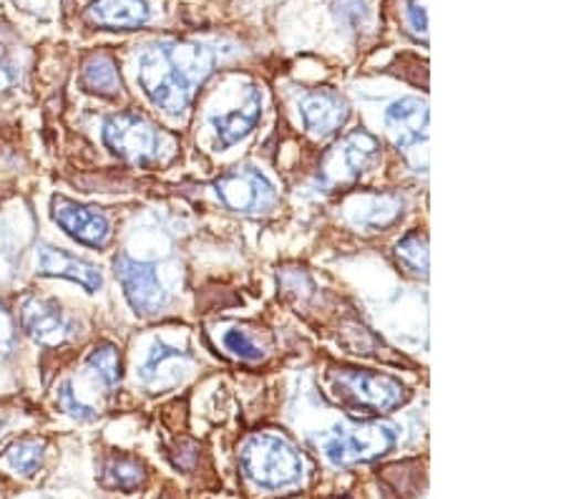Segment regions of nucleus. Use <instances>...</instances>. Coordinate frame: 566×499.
Instances as JSON below:
<instances>
[{"label": "nucleus", "instance_id": "nucleus-1", "mask_svg": "<svg viewBox=\"0 0 566 499\" xmlns=\"http://www.w3.org/2000/svg\"><path fill=\"white\" fill-rule=\"evenodd\" d=\"M212 74V53L189 41L146 45L136 61V79L149 102L169 116H181L195 98V89Z\"/></svg>", "mask_w": 566, "mask_h": 499}, {"label": "nucleus", "instance_id": "nucleus-2", "mask_svg": "<svg viewBox=\"0 0 566 499\" xmlns=\"http://www.w3.org/2000/svg\"><path fill=\"white\" fill-rule=\"evenodd\" d=\"M242 469L250 482L280 489L303 477V459L287 439L275 434H254L242 447Z\"/></svg>", "mask_w": 566, "mask_h": 499}, {"label": "nucleus", "instance_id": "nucleus-3", "mask_svg": "<svg viewBox=\"0 0 566 499\" xmlns=\"http://www.w3.org/2000/svg\"><path fill=\"white\" fill-rule=\"evenodd\" d=\"M392 447H396V432H392V426L380 422L337 426L323 439L325 457L335 467L376 461L386 457Z\"/></svg>", "mask_w": 566, "mask_h": 499}, {"label": "nucleus", "instance_id": "nucleus-4", "mask_svg": "<svg viewBox=\"0 0 566 499\" xmlns=\"http://www.w3.org/2000/svg\"><path fill=\"white\" fill-rule=\"evenodd\" d=\"M104 142L118 157L134 165H151L161 157V134L146 116L134 112H122L108 116L104 122Z\"/></svg>", "mask_w": 566, "mask_h": 499}, {"label": "nucleus", "instance_id": "nucleus-5", "mask_svg": "<svg viewBox=\"0 0 566 499\" xmlns=\"http://www.w3.org/2000/svg\"><path fill=\"white\" fill-rule=\"evenodd\" d=\"M214 195L227 210L240 215H262L275 207L277 189L254 167H237L214 179Z\"/></svg>", "mask_w": 566, "mask_h": 499}, {"label": "nucleus", "instance_id": "nucleus-6", "mask_svg": "<svg viewBox=\"0 0 566 499\" xmlns=\"http://www.w3.org/2000/svg\"><path fill=\"white\" fill-rule=\"evenodd\" d=\"M335 386L355 406L380 414H388L400 404H406L410 396L408 388L398 378L360 368H343L335 376Z\"/></svg>", "mask_w": 566, "mask_h": 499}, {"label": "nucleus", "instance_id": "nucleus-7", "mask_svg": "<svg viewBox=\"0 0 566 499\" xmlns=\"http://www.w3.org/2000/svg\"><path fill=\"white\" fill-rule=\"evenodd\" d=\"M386 126L396 139V147L413 162L416 171H426L428 157V104L418 96L398 98L386 108Z\"/></svg>", "mask_w": 566, "mask_h": 499}, {"label": "nucleus", "instance_id": "nucleus-8", "mask_svg": "<svg viewBox=\"0 0 566 499\" xmlns=\"http://www.w3.org/2000/svg\"><path fill=\"white\" fill-rule=\"evenodd\" d=\"M114 272L118 278V283L124 288V295L129 305L134 308L139 315H154L167 308L169 295L164 285L159 283V276L154 266L142 260H134L132 256H116L114 260Z\"/></svg>", "mask_w": 566, "mask_h": 499}, {"label": "nucleus", "instance_id": "nucleus-9", "mask_svg": "<svg viewBox=\"0 0 566 499\" xmlns=\"http://www.w3.org/2000/svg\"><path fill=\"white\" fill-rule=\"evenodd\" d=\"M51 217L69 238L86 245V248H106L108 240H112L108 217L94 210V207L73 202L69 197L56 195L51 199Z\"/></svg>", "mask_w": 566, "mask_h": 499}, {"label": "nucleus", "instance_id": "nucleus-10", "mask_svg": "<svg viewBox=\"0 0 566 499\" xmlns=\"http://www.w3.org/2000/svg\"><path fill=\"white\" fill-rule=\"evenodd\" d=\"M380 157V144L368 132H353L327 154L323 177L327 181L358 179L365 169L373 167Z\"/></svg>", "mask_w": 566, "mask_h": 499}, {"label": "nucleus", "instance_id": "nucleus-11", "mask_svg": "<svg viewBox=\"0 0 566 499\" xmlns=\"http://www.w3.org/2000/svg\"><path fill=\"white\" fill-rule=\"evenodd\" d=\"M21 325L41 346H59V343H66L76 333V325L69 321L61 305L51 298L39 295L25 298L21 308Z\"/></svg>", "mask_w": 566, "mask_h": 499}, {"label": "nucleus", "instance_id": "nucleus-12", "mask_svg": "<svg viewBox=\"0 0 566 499\" xmlns=\"http://www.w3.org/2000/svg\"><path fill=\"white\" fill-rule=\"evenodd\" d=\"M35 268H39V276L71 280V283H78L84 288L86 293H96L104 285L102 270L94 262L73 256V252L53 248V245H41L35 250Z\"/></svg>", "mask_w": 566, "mask_h": 499}, {"label": "nucleus", "instance_id": "nucleus-13", "mask_svg": "<svg viewBox=\"0 0 566 499\" xmlns=\"http://www.w3.org/2000/svg\"><path fill=\"white\" fill-rule=\"evenodd\" d=\"M297 112L303 116L305 129L313 136H317V139L335 134L340 126H345V122H348L350 116V108L345 104V98L327 89L307 91V94L300 98Z\"/></svg>", "mask_w": 566, "mask_h": 499}, {"label": "nucleus", "instance_id": "nucleus-14", "mask_svg": "<svg viewBox=\"0 0 566 499\" xmlns=\"http://www.w3.org/2000/svg\"><path fill=\"white\" fill-rule=\"evenodd\" d=\"M262 119V94L258 89L248 91V98L240 106L230 108V112L209 116V124L217 134V144L222 149L232 147V144L248 139L254 132V126Z\"/></svg>", "mask_w": 566, "mask_h": 499}, {"label": "nucleus", "instance_id": "nucleus-15", "mask_svg": "<svg viewBox=\"0 0 566 499\" xmlns=\"http://www.w3.org/2000/svg\"><path fill=\"white\" fill-rule=\"evenodd\" d=\"M86 18L102 29L132 31L149 21V6L146 0H94L86 8Z\"/></svg>", "mask_w": 566, "mask_h": 499}, {"label": "nucleus", "instance_id": "nucleus-16", "mask_svg": "<svg viewBox=\"0 0 566 499\" xmlns=\"http://www.w3.org/2000/svg\"><path fill=\"white\" fill-rule=\"evenodd\" d=\"M406 202L396 195H363L350 205L353 222L382 230V227L400 220Z\"/></svg>", "mask_w": 566, "mask_h": 499}, {"label": "nucleus", "instance_id": "nucleus-17", "mask_svg": "<svg viewBox=\"0 0 566 499\" xmlns=\"http://www.w3.org/2000/svg\"><path fill=\"white\" fill-rule=\"evenodd\" d=\"M185 363H189V353L181 351L177 346H169V343H157L151 349L149 358L144 361V366L139 368L142 384L146 386H164L169 381L179 378V371Z\"/></svg>", "mask_w": 566, "mask_h": 499}, {"label": "nucleus", "instance_id": "nucleus-18", "mask_svg": "<svg viewBox=\"0 0 566 499\" xmlns=\"http://www.w3.org/2000/svg\"><path fill=\"white\" fill-rule=\"evenodd\" d=\"M81 86L88 94H98L112 98L122 91V76H118L116 61L108 53H94L81 71Z\"/></svg>", "mask_w": 566, "mask_h": 499}, {"label": "nucleus", "instance_id": "nucleus-19", "mask_svg": "<svg viewBox=\"0 0 566 499\" xmlns=\"http://www.w3.org/2000/svg\"><path fill=\"white\" fill-rule=\"evenodd\" d=\"M43 454H45V441L21 439V441H13L11 447L3 451V465L11 467L15 475L33 477L43 465Z\"/></svg>", "mask_w": 566, "mask_h": 499}, {"label": "nucleus", "instance_id": "nucleus-20", "mask_svg": "<svg viewBox=\"0 0 566 499\" xmlns=\"http://www.w3.org/2000/svg\"><path fill=\"white\" fill-rule=\"evenodd\" d=\"M144 479V467L132 457H114L104 469V485L112 489H124V492H132V489L142 487Z\"/></svg>", "mask_w": 566, "mask_h": 499}, {"label": "nucleus", "instance_id": "nucleus-21", "mask_svg": "<svg viewBox=\"0 0 566 499\" xmlns=\"http://www.w3.org/2000/svg\"><path fill=\"white\" fill-rule=\"evenodd\" d=\"M86 366L94 371L98 381H102V384L108 388H114L124 376L122 356H118V351L112 346V343H102V346H96L94 351H91L86 358Z\"/></svg>", "mask_w": 566, "mask_h": 499}, {"label": "nucleus", "instance_id": "nucleus-22", "mask_svg": "<svg viewBox=\"0 0 566 499\" xmlns=\"http://www.w3.org/2000/svg\"><path fill=\"white\" fill-rule=\"evenodd\" d=\"M396 258L400 266L408 268L416 276H428V238L426 232H408L403 240L398 242Z\"/></svg>", "mask_w": 566, "mask_h": 499}, {"label": "nucleus", "instance_id": "nucleus-23", "mask_svg": "<svg viewBox=\"0 0 566 499\" xmlns=\"http://www.w3.org/2000/svg\"><path fill=\"white\" fill-rule=\"evenodd\" d=\"M222 343L227 346V351H232L234 356H240L244 361H258L262 358V351L258 343H254L248 333L240 329H230L222 335Z\"/></svg>", "mask_w": 566, "mask_h": 499}, {"label": "nucleus", "instance_id": "nucleus-24", "mask_svg": "<svg viewBox=\"0 0 566 499\" xmlns=\"http://www.w3.org/2000/svg\"><path fill=\"white\" fill-rule=\"evenodd\" d=\"M59 406L63 408V412L71 414L73 419H81V422H91L96 419V412L91 406H86L84 402H78V396L73 394L71 384H63L59 388Z\"/></svg>", "mask_w": 566, "mask_h": 499}, {"label": "nucleus", "instance_id": "nucleus-25", "mask_svg": "<svg viewBox=\"0 0 566 499\" xmlns=\"http://www.w3.org/2000/svg\"><path fill=\"white\" fill-rule=\"evenodd\" d=\"M15 349V331L8 311L0 308V356H11Z\"/></svg>", "mask_w": 566, "mask_h": 499}, {"label": "nucleus", "instance_id": "nucleus-26", "mask_svg": "<svg viewBox=\"0 0 566 499\" xmlns=\"http://www.w3.org/2000/svg\"><path fill=\"white\" fill-rule=\"evenodd\" d=\"M13 81H15V74H13V66H11V61H8L6 51L0 49V91L11 86Z\"/></svg>", "mask_w": 566, "mask_h": 499}, {"label": "nucleus", "instance_id": "nucleus-27", "mask_svg": "<svg viewBox=\"0 0 566 499\" xmlns=\"http://www.w3.org/2000/svg\"><path fill=\"white\" fill-rule=\"evenodd\" d=\"M408 15H410V21H413L416 31L426 33V11H423V6H410L408 8Z\"/></svg>", "mask_w": 566, "mask_h": 499}]
</instances>
